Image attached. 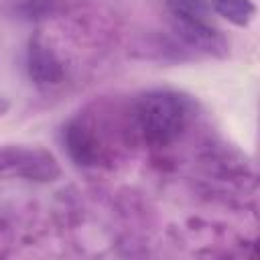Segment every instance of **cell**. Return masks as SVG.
Masks as SVG:
<instances>
[{
    "label": "cell",
    "instance_id": "obj_2",
    "mask_svg": "<svg viewBox=\"0 0 260 260\" xmlns=\"http://www.w3.org/2000/svg\"><path fill=\"white\" fill-rule=\"evenodd\" d=\"M175 30L185 43L197 49L213 51L223 47L221 37L217 35V30H213L207 24V20H175Z\"/></svg>",
    "mask_w": 260,
    "mask_h": 260
},
{
    "label": "cell",
    "instance_id": "obj_1",
    "mask_svg": "<svg viewBox=\"0 0 260 260\" xmlns=\"http://www.w3.org/2000/svg\"><path fill=\"white\" fill-rule=\"evenodd\" d=\"M136 120L148 142L167 144L183 130L187 120V106L179 95L171 91H152L138 102Z\"/></svg>",
    "mask_w": 260,
    "mask_h": 260
},
{
    "label": "cell",
    "instance_id": "obj_5",
    "mask_svg": "<svg viewBox=\"0 0 260 260\" xmlns=\"http://www.w3.org/2000/svg\"><path fill=\"white\" fill-rule=\"evenodd\" d=\"M173 20H207L209 2L207 0H165Z\"/></svg>",
    "mask_w": 260,
    "mask_h": 260
},
{
    "label": "cell",
    "instance_id": "obj_3",
    "mask_svg": "<svg viewBox=\"0 0 260 260\" xmlns=\"http://www.w3.org/2000/svg\"><path fill=\"white\" fill-rule=\"evenodd\" d=\"M28 73L37 83L49 85L61 79V65L47 47L35 43L28 51Z\"/></svg>",
    "mask_w": 260,
    "mask_h": 260
},
{
    "label": "cell",
    "instance_id": "obj_4",
    "mask_svg": "<svg viewBox=\"0 0 260 260\" xmlns=\"http://www.w3.org/2000/svg\"><path fill=\"white\" fill-rule=\"evenodd\" d=\"M207 2L211 10H215L219 16H223L236 26H246L256 12L252 0H207Z\"/></svg>",
    "mask_w": 260,
    "mask_h": 260
}]
</instances>
